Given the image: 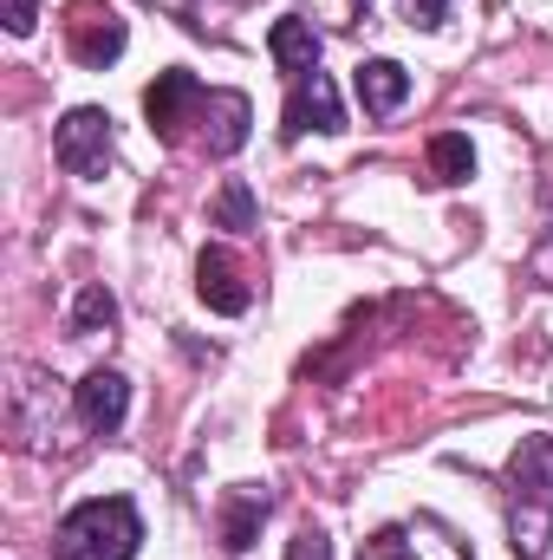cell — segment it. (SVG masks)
<instances>
[{
    "label": "cell",
    "mask_w": 553,
    "mask_h": 560,
    "mask_svg": "<svg viewBox=\"0 0 553 560\" xmlns=\"http://www.w3.org/2000/svg\"><path fill=\"white\" fill-rule=\"evenodd\" d=\"M125 20H118V7H105V0H72L66 7V46H72V59L79 66H92V72H105L118 52H125Z\"/></svg>",
    "instance_id": "3957f363"
},
{
    "label": "cell",
    "mask_w": 553,
    "mask_h": 560,
    "mask_svg": "<svg viewBox=\"0 0 553 560\" xmlns=\"http://www.w3.org/2000/svg\"><path fill=\"white\" fill-rule=\"evenodd\" d=\"M404 20L411 26H443L449 20V0H404Z\"/></svg>",
    "instance_id": "44dd1931"
},
{
    "label": "cell",
    "mask_w": 553,
    "mask_h": 560,
    "mask_svg": "<svg viewBox=\"0 0 553 560\" xmlns=\"http://www.w3.org/2000/svg\"><path fill=\"white\" fill-rule=\"evenodd\" d=\"M196 293L209 300V313H228V319L248 313V300H255L228 248H202V261H196Z\"/></svg>",
    "instance_id": "30bf717a"
},
{
    "label": "cell",
    "mask_w": 553,
    "mask_h": 560,
    "mask_svg": "<svg viewBox=\"0 0 553 560\" xmlns=\"http://www.w3.org/2000/svg\"><path fill=\"white\" fill-rule=\"evenodd\" d=\"M286 560H332V541H326L319 528H299V535L286 541Z\"/></svg>",
    "instance_id": "d6986e66"
},
{
    "label": "cell",
    "mask_w": 553,
    "mask_h": 560,
    "mask_svg": "<svg viewBox=\"0 0 553 560\" xmlns=\"http://www.w3.org/2000/svg\"><path fill=\"white\" fill-rule=\"evenodd\" d=\"M72 405H79V423H85V430L111 436V430L125 423V411H131V385H125V372H111V365H92V372L79 378Z\"/></svg>",
    "instance_id": "ba28073f"
},
{
    "label": "cell",
    "mask_w": 553,
    "mask_h": 560,
    "mask_svg": "<svg viewBox=\"0 0 553 560\" xmlns=\"http://www.w3.org/2000/svg\"><path fill=\"white\" fill-rule=\"evenodd\" d=\"M215 229H255V189L248 183H222V196L209 202Z\"/></svg>",
    "instance_id": "ac0fdd59"
},
{
    "label": "cell",
    "mask_w": 553,
    "mask_h": 560,
    "mask_svg": "<svg viewBox=\"0 0 553 560\" xmlns=\"http://www.w3.org/2000/svg\"><path fill=\"white\" fill-rule=\"evenodd\" d=\"M508 482H515V502H548L553 509V436H521L515 443Z\"/></svg>",
    "instance_id": "7c38bea8"
},
{
    "label": "cell",
    "mask_w": 553,
    "mask_h": 560,
    "mask_svg": "<svg viewBox=\"0 0 553 560\" xmlns=\"http://www.w3.org/2000/svg\"><path fill=\"white\" fill-rule=\"evenodd\" d=\"M138 548H143V522L125 495H92V502H79V509L59 522V535H52V555L59 560H131Z\"/></svg>",
    "instance_id": "6da1fadb"
},
{
    "label": "cell",
    "mask_w": 553,
    "mask_h": 560,
    "mask_svg": "<svg viewBox=\"0 0 553 560\" xmlns=\"http://www.w3.org/2000/svg\"><path fill=\"white\" fill-rule=\"evenodd\" d=\"M52 156H59V170H66V176L98 183V176L111 170V112H98V105L66 112V118H59V131H52Z\"/></svg>",
    "instance_id": "7a4b0ae2"
},
{
    "label": "cell",
    "mask_w": 553,
    "mask_h": 560,
    "mask_svg": "<svg viewBox=\"0 0 553 560\" xmlns=\"http://www.w3.org/2000/svg\"><path fill=\"white\" fill-rule=\"evenodd\" d=\"M319 26L306 20V13H280L274 33H268V52H274V66L286 79H306V72H319Z\"/></svg>",
    "instance_id": "8fae6325"
},
{
    "label": "cell",
    "mask_w": 553,
    "mask_h": 560,
    "mask_svg": "<svg viewBox=\"0 0 553 560\" xmlns=\"http://www.w3.org/2000/svg\"><path fill=\"white\" fill-rule=\"evenodd\" d=\"M105 326H118V293H111L105 280H92V287H79L66 332H72V339H92V332H105Z\"/></svg>",
    "instance_id": "9a60e30c"
},
{
    "label": "cell",
    "mask_w": 553,
    "mask_h": 560,
    "mask_svg": "<svg viewBox=\"0 0 553 560\" xmlns=\"http://www.w3.org/2000/svg\"><path fill=\"white\" fill-rule=\"evenodd\" d=\"M404 98H411V72H404L398 59H365V66H358V105H365L372 118H391Z\"/></svg>",
    "instance_id": "5bb4252c"
},
{
    "label": "cell",
    "mask_w": 553,
    "mask_h": 560,
    "mask_svg": "<svg viewBox=\"0 0 553 560\" xmlns=\"http://www.w3.org/2000/svg\"><path fill=\"white\" fill-rule=\"evenodd\" d=\"M202 150L209 156H235L242 143H248V125H255V105L242 98V92H209L202 98Z\"/></svg>",
    "instance_id": "9c48e42d"
},
{
    "label": "cell",
    "mask_w": 553,
    "mask_h": 560,
    "mask_svg": "<svg viewBox=\"0 0 553 560\" xmlns=\"http://www.w3.org/2000/svg\"><path fill=\"white\" fill-rule=\"evenodd\" d=\"M430 176H436V183H469V176H475V150H469L462 131L430 138Z\"/></svg>",
    "instance_id": "e0dca14e"
},
{
    "label": "cell",
    "mask_w": 553,
    "mask_h": 560,
    "mask_svg": "<svg viewBox=\"0 0 553 560\" xmlns=\"http://www.w3.org/2000/svg\"><path fill=\"white\" fill-rule=\"evenodd\" d=\"M358 7H365V0H358Z\"/></svg>",
    "instance_id": "7402d4cb"
},
{
    "label": "cell",
    "mask_w": 553,
    "mask_h": 560,
    "mask_svg": "<svg viewBox=\"0 0 553 560\" xmlns=\"http://www.w3.org/2000/svg\"><path fill=\"white\" fill-rule=\"evenodd\" d=\"M508 535H515V555L521 560H541L548 555V535H553V509L548 502H515L508 509Z\"/></svg>",
    "instance_id": "2e32d148"
},
{
    "label": "cell",
    "mask_w": 553,
    "mask_h": 560,
    "mask_svg": "<svg viewBox=\"0 0 553 560\" xmlns=\"http://www.w3.org/2000/svg\"><path fill=\"white\" fill-rule=\"evenodd\" d=\"M0 20H7V33H13V39H26V33L39 26V0H7V13H0Z\"/></svg>",
    "instance_id": "ffe728a7"
},
{
    "label": "cell",
    "mask_w": 553,
    "mask_h": 560,
    "mask_svg": "<svg viewBox=\"0 0 553 560\" xmlns=\"http://www.w3.org/2000/svg\"><path fill=\"white\" fill-rule=\"evenodd\" d=\"M268 509H274V495L268 489H228V502H222V548L228 555H248L255 548V535H261V522H268Z\"/></svg>",
    "instance_id": "4fadbf2b"
},
{
    "label": "cell",
    "mask_w": 553,
    "mask_h": 560,
    "mask_svg": "<svg viewBox=\"0 0 553 560\" xmlns=\"http://www.w3.org/2000/svg\"><path fill=\"white\" fill-rule=\"evenodd\" d=\"M358 560H469V555L436 522H398V528H378Z\"/></svg>",
    "instance_id": "52a82bcc"
},
{
    "label": "cell",
    "mask_w": 553,
    "mask_h": 560,
    "mask_svg": "<svg viewBox=\"0 0 553 560\" xmlns=\"http://www.w3.org/2000/svg\"><path fill=\"white\" fill-rule=\"evenodd\" d=\"M202 85H196V72H156V85L143 92V112H150V131L163 143H183V131L202 118Z\"/></svg>",
    "instance_id": "8992f818"
},
{
    "label": "cell",
    "mask_w": 553,
    "mask_h": 560,
    "mask_svg": "<svg viewBox=\"0 0 553 560\" xmlns=\"http://www.w3.org/2000/svg\"><path fill=\"white\" fill-rule=\"evenodd\" d=\"M306 131H326V138H339V131H345V105H339V85H332L326 72H306V79H293V92H286L280 138L299 143Z\"/></svg>",
    "instance_id": "277c9868"
},
{
    "label": "cell",
    "mask_w": 553,
    "mask_h": 560,
    "mask_svg": "<svg viewBox=\"0 0 553 560\" xmlns=\"http://www.w3.org/2000/svg\"><path fill=\"white\" fill-rule=\"evenodd\" d=\"M7 430L20 436V450H46V436H52V378L39 365H13Z\"/></svg>",
    "instance_id": "5b68a950"
}]
</instances>
